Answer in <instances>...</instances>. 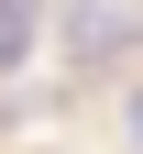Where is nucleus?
Masks as SVG:
<instances>
[{
  "instance_id": "f257e3e1",
  "label": "nucleus",
  "mask_w": 143,
  "mask_h": 154,
  "mask_svg": "<svg viewBox=\"0 0 143 154\" xmlns=\"http://www.w3.org/2000/svg\"><path fill=\"white\" fill-rule=\"evenodd\" d=\"M66 66H99V55L121 44V33H132V0H66Z\"/></svg>"
},
{
  "instance_id": "7ed1b4c3",
  "label": "nucleus",
  "mask_w": 143,
  "mask_h": 154,
  "mask_svg": "<svg viewBox=\"0 0 143 154\" xmlns=\"http://www.w3.org/2000/svg\"><path fill=\"white\" fill-rule=\"evenodd\" d=\"M121 132H132V154H143V88H132V99H121Z\"/></svg>"
},
{
  "instance_id": "f03ea898",
  "label": "nucleus",
  "mask_w": 143,
  "mask_h": 154,
  "mask_svg": "<svg viewBox=\"0 0 143 154\" xmlns=\"http://www.w3.org/2000/svg\"><path fill=\"white\" fill-rule=\"evenodd\" d=\"M33 11H44V0H0V66L22 55V33H33Z\"/></svg>"
}]
</instances>
